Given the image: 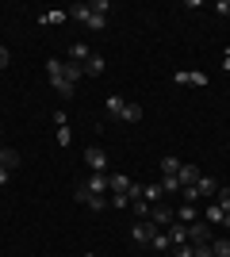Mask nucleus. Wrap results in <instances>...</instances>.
Instances as JSON below:
<instances>
[{
	"label": "nucleus",
	"instance_id": "3",
	"mask_svg": "<svg viewBox=\"0 0 230 257\" xmlns=\"http://www.w3.org/2000/svg\"><path fill=\"white\" fill-rule=\"evenodd\" d=\"M211 242V226L203 223V219H196V223H188V246L196 249V246H207Z\"/></svg>",
	"mask_w": 230,
	"mask_h": 257
},
{
	"label": "nucleus",
	"instance_id": "25",
	"mask_svg": "<svg viewBox=\"0 0 230 257\" xmlns=\"http://www.w3.org/2000/svg\"><path fill=\"white\" fill-rule=\"evenodd\" d=\"M62 20H69V12H43V16H39V23H43V27H50V23H62Z\"/></svg>",
	"mask_w": 230,
	"mask_h": 257
},
{
	"label": "nucleus",
	"instance_id": "7",
	"mask_svg": "<svg viewBox=\"0 0 230 257\" xmlns=\"http://www.w3.org/2000/svg\"><path fill=\"white\" fill-rule=\"evenodd\" d=\"M165 234H169V246H184V242H188V226H184V223H176V219H173Z\"/></svg>",
	"mask_w": 230,
	"mask_h": 257
},
{
	"label": "nucleus",
	"instance_id": "18",
	"mask_svg": "<svg viewBox=\"0 0 230 257\" xmlns=\"http://www.w3.org/2000/svg\"><path fill=\"white\" fill-rule=\"evenodd\" d=\"M173 215H176V223H196V219H199V215H196V204H180Z\"/></svg>",
	"mask_w": 230,
	"mask_h": 257
},
{
	"label": "nucleus",
	"instance_id": "36",
	"mask_svg": "<svg viewBox=\"0 0 230 257\" xmlns=\"http://www.w3.org/2000/svg\"><path fill=\"white\" fill-rule=\"evenodd\" d=\"M176 257H196V249H192V246L184 242V246H176Z\"/></svg>",
	"mask_w": 230,
	"mask_h": 257
},
{
	"label": "nucleus",
	"instance_id": "29",
	"mask_svg": "<svg viewBox=\"0 0 230 257\" xmlns=\"http://www.w3.org/2000/svg\"><path fill=\"white\" fill-rule=\"evenodd\" d=\"M215 204H219L222 211H230V188H219V192H215Z\"/></svg>",
	"mask_w": 230,
	"mask_h": 257
},
{
	"label": "nucleus",
	"instance_id": "22",
	"mask_svg": "<svg viewBox=\"0 0 230 257\" xmlns=\"http://www.w3.org/2000/svg\"><path fill=\"white\" fill-rule=\"evenodd\" d=\"M150 246L157 249V253H165V249H173V246H169V234H165V230H153V238H150Z\"/></svg>",
	"mask_w": 230,
	"mask_h": 257
},
{
	"label": "nucleus",
	"instance_id": "10",
	"mask_svg": "<svg viewBox=\"0 0 230 257\" xmlns=\"http://www.w3.org/2000/svg\"><path fill=\"white\" fill-rule=\"evenodd\" d=\"M104 111H108L111 119H123V111H127V100H123V96H108V100H104Z\"/></svg>",
	"mask_w": 230,
	"mask_h": 257
},
{
	"label": "nucleus",
	"instance_id": "35",
	"mask_svg": "<svg viewBox=\"0 0 230 257\" xmlns=\"http://www.w3.org/2000/svg\"><path fill=\"white\" fill-rule=\"evenodd\" d=\"M215 12H219V16H226V20H230V0H219V4H215Z\"/></svg>",
	"mask_w": 230,
	"mask_h": 257
},
{
	"label": "nucleus",
	"instance_id": "11",
	"mask_svg": "<svg viewBox=\"0 0 230 257\" xmlns=\"http://www.w3.org/2000/svg\"><path fill=\"white\" fill-rule=\"evenodd\" d=\"M127 188H131V177H123V173H108V192H123V196H127Z\"/></svg>",
	"mask_w": 230,
	"mask_h": 257
},
{
	"label": "nucleus",
	"instance_id": "1",
	"mask_svg": "<svg viewBox=\"0 0 230 257\" xmlns=\"http://www.w3.org/2000/svg\"><path fill=\"white\" fill-rule=\"evenodd\" d=\"M46 77H50V88H54L58 96H73V88L77 85H69L66 81V62H58V58H50V62H46Z\"/></svg>",
	"mask_w": 230,
	"mask_h": 257
},
{
	"label": "nucleus",
	"instance_id": "26",
	"mask_svg": "<svg viewBox=\"0 0 230 257\" xmlns=\"http://www.w3.org/2000/svg\"><path fill=\"white\" fill-rule=\"evenodd\" d=\"M161 192L165 196H180V181H176V177H161Z\"/></svg>",
	"mask_w": 230,
	"mask_h": 257
},
{
	"label": "nucleus",
	"instance_id": "37",
	"mask_svg": "<svg viewBox=\"0 0 230 257\" xmlns=\"http://www.w3.org/2000/svg\"><path fill=\"white\" fill-rule=\"evenodd\" d=\"M196 257H215V253H211V242H207V246H196Z\"/></svg>",
	"mask_w": 230,
	"mask_h": 257
},
{
	"label": "nucleus",
	"instance_id": "14",
	"mask_svg": "<svg viewBox=\"0 0 230 257\" xmlns=\"http://www.w3.org/2000/svg\"><path fill=\"white\" fill-rule=\"evenodd\" d=\"M20 165V150H12V146H0V169H16Z\"/></svg>",
	"mask_w": 230,
	"mask_h": 257
},
{
	"label": "nucleus",
	"instance_id": "19",
	"mask_svg": "<svg viewBox=\"0 0 230 257\" xmlns=\"http://www.w3.org/2000/svg\"><path fill=\"white\" fill-rule=\"evenodd\" d=\"M180 165H184V161H176V158H161V161H157L161 177H176V173H180Z\"/></svg>",
	"mask_w": 230,
	"mask_h": 257
},
{
	"label": "nucleus",
	"instance_id": "39",
	"mask_svg": "<svg viewBox=\"0 0 230 257\" xmlns=\"http://www.w3.org/2000/svg\"><path fill=\"white\" fill-rule=\"evenodd\" d=\"M222 226H230V211H226V219H222Z\"/></svg>",
	"mask_w": 230,
	"mask_h": 257
},
{
	"label": "nucleus",
	"instance_id": "34",
	"mask_svg": "<svg viewBox=\"0 0 230 257\" xmlns=\"http://www.w3.org/2000/svg\"><path fill=\"white\" fill-rule=\"evenodd\" d=\"M142 188H146V184H134V181H131V188H127V196H131V204H134V200H142Z\"/></svg>",
	"mask_w": 230,
	"mask_h": 257
},
{
	"label": "nucleus",
	"instance_id": "12",
	"mask_svg": "<svg viewBox=\"0 0 230 257\" xmlns=\"http://www.w3.org/2000/svg\"><path fill=\"white\" fill-rule=\"evenodd\" d=\"M203 173L196 169V165H180V173H176V181H180V188H188V184H196Z\"/></svg>",
	"mask_w": 230,
	"mask_h": 257
},
{
	"label": "nucleus",
	"instance_id": "9",
	"mask_svg": "<svg viewBox=\"0 0 230 257\" xmlns=\"http://www.w3.org/2000/svg\"><path fill=\"white\" fill-rule=\"evenodd\" d=\"M85 188L96 192V196H108V173H92V177L85 181Z\"/></svg>",
	"mask_w": 230,
	"mask_h": 257
},
{
	"label": "nucleus",
	"instance_id": "30",
	"mask_svg": "<svg viewBox=\"0 0 230 257\" xmlns=\"http://www.w3.org/2000/svg\"><path fill=\"white\" fill-rule=\"evenodd\" d=\"M134 215H138V219H150V204H146V200H134Z\"/></svg>",
	"mask_w": 230,
	"mask_h": 257
},
{
	"label": "nucleus",
	"instance_id": "16",
	"mask_svg": "<svg viewBox=\"0 0 230 257\" xmlns=\"http://www.w3.org/2000/svg\"><path fill=\"white\" fill-rule=\"evenodd\" d=\"M88 58H92V50H88L85 43H73V46H69V62H77V65H85Z\"/></svg>",
	"mask_w": 230,
	"mask_h": 257
},
{
	"label": "nucleus",
	"instance_id": "6",
	"mask_svg": "<svg viewBox=\"0 0 230 257\" xmlns=\"http://www.w3.org/2000/svg\"><path fill=\"white\" fill-rule=\"evenodd\" d=\"M153 230H157V226H153L150 219H138V223L131 226V242H138V246H150V238H153Z\"/></svg>",
	"mask_w": 230,
	"mask_h": 257
},
{
	"label": "nucleus",
	"instance_id": "2",
	"mask_svg": "<svg viewBox=\"0 0 230 257\" xmlns=\"http://www.w3.org/2000/svg\"><path fill=\"white\" fill-rule=\"evenodd\" d=\"M69 20L85 23V27H92V31H104V27H108V16H96L88 4H73V8H69Z\"/></svg>",
	"mask_w": 230,
	"mask_h": 257
},
{
	"label": "nucleus",
	"instance_id": "32",
	"mask_svg": "<svg viewBox=\"0 0 230 257\" xmlns=\"http://www.w3.org/2000/svg\"><path fill=\"white\" fill-rule=\"evenodd\" d=\"M88 8L96 12V16H108V8H111V4H108V0H92V4H88Z\"/></svg>",
	"mask_w": 230,
	"mask_h": 257
},
{
	"label": "nucleus",
	"instance_id": "5",
	"mask_svg": "<svg viewBox=\"0 0 230 257\" xmlns=\"http://www.w3.org/2000/svg\"><path fill=\"white\" fill-rule=\"evenodd\" d=\"M77 204L88 207V211H104V207H108V196H96V192H88L85 184H81V188H77Z\"/></svg>",
	"mask_w": 230,
	"mask_h": 257
},
{
	"label": "nucleus",
	"instance_id": "24",
	"mask_svg": "<svg viewBox=\"0 0 230 257\" xmlns=\"http://www.w3.org/2000/svg\"><path fill=\"white\" fill-rule=\"evenodd\" d=\"M211 253L215 257H230V238H211Z\"/></svg>",
	"mask_w": 230,
	"mask_h": 257
},
{
	"label": "nucleus",
	"instance_id": "8",
	"mask_svg": "<svg viewBox=\"0 0 230 257\" xmlns=\"http://www.w3.org/2000/svg\"><path fill=\"white\" fill-rule=\"evenodd\" d=\"M173 219H176V215H173V207H169V204H153L150 207V223L153 226H157V223H173Z\"/></svg>",
	"mask_w": 230,
	"mask_h": 257
},
{
	"label": "nucleus",
	"instance_id": "33",
	"mask_svg": "<svg viewBox=\"0 0 230 257\" xmlns=\"http://www.w3.org/2000/svg\"><path fill=\"white\" fill-rule=\"evenodd\" d=\"M8 62H12V50H8V46H0V77H4V69H8Z\"/></svg>",
	"mask_w": 230,
	"mask_h": 257
},
{
	"label": "nucleus",
	"instance_id": "27",
	"mask_svg": "<svg viewBox=\"0 0 230 257\" xmlns=\"http://www.w3.org/2000/svg\"><path fill=\"white\" fill-rule=\"evenodd\" d=\"M188 85H196V88H207V73H199V69H188Z\"/></svg>",
	"mask_w": 230,
	"mask_h": 257
},
{
	"label": "nucleus",
	"instance_id": "15",
	"mask_svg": "<svg viewBox=\"0 0 230 257\" xmlns=\"http://www.w3.org/2000/svg\"><path fill=\"white\" fill-rule=\"evenodd\" d=\"M222 219H226V211H222L219 204H207V211H203V223H207V226H222Z\"/></svg>",
	"mask_w": 230,
	"mask_h": 257
},
{
	"label": "nucleus",
	"instance_id": "40",
	"mask_svg": "<svg viewBox=\"0 0 230 257\" xmlns=\"http://www.w3.org/2000/svg\"><path fill=\"white\" fill-rule=\"evenodd\" d=\"M85 257H96V253H85Z\"/></svg>",
	"mask_w": 230,
	"mask_h": 257
},
{
	"label": "nucleus",
	"instance_id": "38",
	"mask_svg": "<svg viewBox=\"0 0 230 257\" xmlns=\"http://www.w3.org/2000/svg\"><path fill=\"white\" fill-rule=\"evenodd\" d=\"M8 177H12V173H8V169H0V184H8Z\"/></svg>",
	"mask_w": 230,
	"mask_h": 257
},
{
	"label": "nucleus",
	"instance_id": "13",
	"mask_svg": "<svg viewBox=\"0 0 230 257\" xmlns=\"http://www.w3.org/2000/svg\"><path fill=\"white\" fill-rule=\"evenodd\" d=\"M196 192H199V200H207V196L219 192V181H215V177H199V181H196Z\"/></svg>",
	"mask_w": 230,
	"mask_h": 257
},
{
	"label": "nucleus",
	"instance_id": "23",
	"mask_svg": "<svg viewBox=\"0 0 230 257\" xmlns=\"http://www.w3.org/2000/svg\"><path fill=\"white\" fill-rule=\"evenodd\" d=\"M81 77H85V65H77V62H66V81H69V85H77Z\"/></svg>",
	"mask_w": 230,
	"mask_h": 257
},
{
	"label": "nucleus",
	"instance_id": "20",
	"mask_svg": "<svg viewBox=\"0 0 230 257\" xmlns=\"http://www.w3.org/2000/svg\"><path fill=\"white\" fill-rule=\"evenodd\" d=\"M161 196H165V192H161V184H146V188H142V200H146L150 207H153V204H161Z\"/></svg>",
	"mask_w": 230,
	"mask_h": 257
},
{
	"label": "nucleus",
	"instance_id": "17",
	"mask_svg": "<svg viewBox=\"0 0 230 257\" xmlns=\"http://www.w3.org/2000/svg\"><path fill=\"white\" fill-rule=\"evenodd\" d=\"M104 65H108V62H104L100 54H92V58L85 62V77H104Z\"/></svg>",
	"mask_w": 230,
	"mask_h": 257
},
{
	"label": "nucleus",
	"instance_id": "31",
	"mask_svg": "<svg viewBox=\"0 0 230 257\" xmlns=\"http://www.w3.org/2000/svg\"><path fill=\"white\" fill-rule=\"evenodd\" d=\"M108 204H115V207H127V204H131V196H123V192H111V196H108Z\"/></svg>",
	"mask_w": 230,
	"mask_h": 257
},
{
	"label": "nucleus",
	"instance_id": "4",
	"mask_svg": "<svg viewBox=\"0 0 230 257\" xmlns=\"http://www.w3.org/2000/svg\"><path fill=\"white\" fill-rule=\"evenodd\" d=\"M85 165H88L92 173H111V169H108L111 161H108V154L100 150V146H88V150H85Z\"/></svg>",
	"mask_w": 230,
	"mask_h": 257
},
{
	"label": "nucleus",
	"instance_id": "21",
	"mask_svg": "<svg viewBox=\"0 0 230 257\" xmlns=\"http://www.w3.org/2000/svg\"><path fill=\"white\" fill-rule=\"evenodd\" d=\"M123 123H142V104H131V100H127V111H123Z\"/></svg>",
	"mask_w": 230,
	"mask_h": 257
},
{
	"label": "nucleus",
	"instance_id": "28",
	"mask_svg": "<svg viewBox=\"0 0 230 257\" xmlns=\"http://www.w3.org/2000/svg\"><path fill=\"white\" fill-rule=\"evenodd\" d=\"M69 142H73V131H69V123H66V127H58V146L66 150Z\"/></svg>",
	"mask_w": 230,
	"mask_h": 257
}]
</instances>
